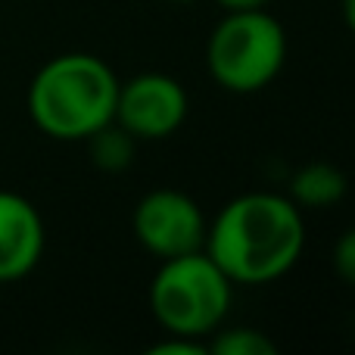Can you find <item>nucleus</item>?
Instances as JSON below:
<instances>
[{"label":"nucleus","mask_w":355,"mask_h":355,"mask_svg":"<svg viewBox=\"0 0 355 355\" xmlns=\"http://www.w3.org/2000/svg\"><path fill=\"white\" fill-rule=\"evenodd\" d=\"M331 259H334V271L340 275V281L355 287V225L346 227V231L337 237Z\"/></svg>","instance_id":"nucleus-11"},{"label":"nucleus","mask_w":355,"mask_h":355,"mask_svg":"<svg viewBox=\"0 0 355 355\" xmlns=\"http://www.w3.org/2000/svg\"><path fill=\"white\" fill-rule=\"evenodd\" d=\"M215 3L227 12V10H262V6H268L271 0H215Z\"/></svg>","instance_id":"nucleus-13"},{"label":"nucleus","mask_w":355,"mask_h":355,"mask_svg":"<svg viewBox=\"0 0 355 355\" xmlns=\"http://www.w3.org/2000/svg\"><path fill=\"white\" fill-rule=\"evenodd\" d=\"M212 355H277V346L268 334L256 331V327H227V331H215L206 340Z\"/></svg>","instance_id":"nucleus-10"},{"label":"nucleus","mask_w":355,"mask_h":355,"mask_svg":"<svg viewBox=\"0 0 355 355\" xmlns=\"http://www.w3.org/2000/svg\"><path fill=\"white\" fill-rule=\"evenodd\" d=\"M119 75L94 53H60L28 85V116L53 141H87L116 119Z\"/></svg>","instance_id":"nucleus-2"},{"label":"nucleus","mask_w":355,"mask_h":355,"mask_svg":"<svg viewBox=\"0 0 355 355\" xmlns=\"http://www.w3.org/2000/svg\"><path fill=\"white\" fill-rule=\"evenodd\" d=\"M306 221L287 193L250 190L227 200L206 227V246L234 287H259L284 277L302 256Z\"/></svg>","instance_id":"nucleus-1"},{"label":"nucleus","mask_w":355,"mask_h":355,"mask_svg":"<svg viewBox=\"0 0 355 355\" xmlns=\"http://www.w3.org/2000/svg\"><path fill=\"white\" fill-rule=\"evenodd\" d=\"M287 31L268 10H227L206 44V69L231 94H256L281 75Z\"/></svg>","instance_id":"nucleus-4"},{"label":"nucleus","mask_w":355,"mask_h":355,"mask_svg":"<svg viewBox=\"0 0 355 355\" xmlns=\"http://www.w3.org/2000/svg\"><path fill=\"white\" fill-rule=\"evenodd\" d=\"M47 243L44 218L28 196L0 190V284L28 277Z\"/></svg>","instance_id":"nucleus-7"},{"label":"nucleus","mask_w":355,"mask_h":355,"mask_svg":"<svg viewBox=\"0 0 355 355\" xmlns=\"http://www.w3.org/2000/svg\"><path fill=\"white\" fill-rule=\"evenodd\" d=\"M172 3H190V0H172Z\"/></svg>","instance_id":"nucleus-15"},{"label":"nucleus","mask_w":355,"mask_h":355,"mask_svg":"<svg viewBox=\"0 0 355 355\" xmlns=\"http://www.w3.org/2000/svg\"><path fill=\"white\" fill-rule=\"evenodd\" d=\"M206 352H209L206 340L181 337V334H168V340H159L156 346H150V355H206Z\"/></svg>","instance_id":"nucleus-12"},{"label":"nucleus","mask_w":355,"mask_h":355,"mask_svg":"<svg viewBox=\"0 0 355 355\" xmlns=\"http://www.w3.org/2000/svg\"><path fill=\"white\" fill-rule=\"evenodd\" d=\"M343 19H346V28L355 37V0H343Z\"/></svg>","instance_id":"nucleus-14"},{"label":"nucleus","mask_w":355,"mask_h":355,"mask_svg":"<svg viewBox=\"0 0 355 355\" xmlns=\"http://www.w3.org/2000/svg\"><path fill=\"white\" fill-rule=\"evenodd\" d=\"M206 227L209 221L200 202L175 187H156L144 193L131 215V231H135L137 243L159 262L202 250Z\"/></svg>","instance_id":"nucleus-5"},{"label":"nucleus","mask_w":355,"mask_h":355,"mask_svg":"<svg viewBox=\"0 0 355 355\" xmlns=\"http://www.w3.org/2000/svg\"><path fill=\"white\" fill-rule=\"evenodd\" d=\"M349 190L346 172L331 162H306L290 178V200L300 209H331Z\"/></svg>","instance_id":"nucleus-8"},{"label":"nucleus","mask_w":355,"mask_h":355,"mask_svg":"<svg viewBox=\"0 0 355 355\" xmlns=\"http://www.w3.org/2000/svg\"><path fill=\"white\" fill-rule=\"evenodd\" d=\"M234 284L206 250L162 259L150 281V312L168 334L209 340L231 312Z\"/></svg>","instance_id":"nucleus-3"},{"label":"nucleus","mask_w":355,"mask_h":355,"mask_svg":"<svg viewBox=\"0 0 355 355\" xmlns=\"http://www.w3.org/2000/svg\"><path fill=\"white\" fill-rule=\"evenodd\" d=\"M87 150H91V162L103 172H125V168L135 162V153H137V137H131L128 131L122 128L119 122H110L103 125L100 131H94L87 137Z\"/></svg>","instance_id":"nucleus-9"},{"label":"nucleus","mask_w":355,"mask_h":355,"mask_svg":"<svg viewBox=\"0 0 355 355\" xmlns=\"http://www.w3.org/2000/svg\"><path fill=\"white\" fill-rule=\"evenodd\" d=\"M190 112V97L175 75L141 72L128 81H119L116 119L137 141L172 137Z\"/></svg>","instance_id":"nucleus-6"}]
</instances>
